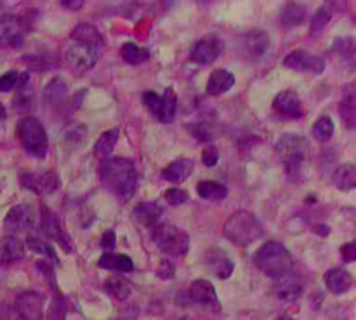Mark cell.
Segmentation results:
<instances>
[{
  "mask_svg": "<svg viewBox=\"0 0 356 320\" xmlns=\"http://www.w3.org/2000/svg\"><path fill=\"white\" fill-rule=\"evenodd\" d=\"M99 181L120 202H129L138 190L139 174L134 160L125 157H108L97 167Z\"/></svg>",
  "mask_w": 356,
  "mask_h": 320,
  "instance_id": "1",
  "label": "cell"
},
{
  "mask_svg": "<svg viewBox=\"0 0 356 320\" xmlns=\"http://www.w3.org/2000/svg\"><path fill=\"white\" fill-rule=\"evenodd\" d=\"M277 153L291 181H302L309 163V143L305 136L285 132L277 143Z\"/></svg>",
  "mask_w": 356,
  "mask_h": 320,
  "instance_id": "2",
  "label": "cell"
},
{
  "mask_svg": "<svg viewBox=\"0 0 356 320\" xmlns=\"http://www.w3.org/2000/svg\"><path fill=\"white\" fill-rule=\"evenodd\" d=\"M254 264L266 277L282 278L291 273L294 268V259L287 247L280 242H266L254 253Z\"/></svg>",
  "mask_w": 356,
  "mask_h": 320,
  "instance_id": "3",
  "label": "cell"
},
{
  "mask_svg": "<svg viewBox=\"0 0 356 320\" xmlns=\"http://www.w3.org/2000/svg\"><path fill=\"white\" fill-rule=\"evenodd\" d=\"M264 230L259 219L249 211H236L222 225V235L235 246H249L263 237Z\"/></svg>",
  "mask_w": 356,
  "mask_h": 320,
  "instance_id": "4",
  "label": "cell"
},
{
  "mask_svg": "<svg viewBox=\"0 0 356 320\" xmlns=\"http://www.w3.org/2000/svg\"><path fill=\"white\" fill-rule=\"evenodd\" d=\"M17 139L26 153H30L35 159H44L49 150L47 132L38 118L35 117H23L17 122L16 127Z\"/></svg>",
  "mask_w": 356,
  "mask_h": 320,
  "instance_id": "5",
  "label": "cell"
},
{
  "mask_svg": "<svg viewBox=\"0 0 356 320\" xmlns=\"http://www.w3.org/2000/svg\"><path fill=\"white\" fill-rule=\"evenodd\" d=\"M152 240L163 254L172 257L186 256L190 250V237L184 230L177 228V226L169 225V223H162V225L153 226L152 230Z\"/></svg>",
  "mask_w": 356,
  "mask_h": 320,
  "instance_id": "6",
  "label": "cell"
},
{
  "mask_svg": "<svg viewBox=\"0 0 356 320\" xmlns=\"http://www.w3.org/2000/svg\"><path fill=\"white\" fill-rule=\"evenodd\" d=\"M37 223V211L33 205L30 204H19L14 205L7 211L6 218H3V230L7 235H14L23 232H30Z\"/></svg>",
  "mask_w": 356,
  "mask_h": 320,
  "instance_id": "7",
  "label": "cell"
},
{
  "mask_svg": "<svg viewBox=\"0 0 356 320\" xmlns=\"http://www.w3.org/2000/svg\"><path fill=\"white\" fill-rule=\"evenodd\" d=\"M40 225L47 239L58 242L65 249V253H73V239L63 228L61 219L58 218V214L52 212L47 205H42L40 207Z\"/></svg>",
  "mask_w": 356,
  "mask_h": 320,
  "instance_id": "8",
  "label": "cell"
},
{
  "mask_svg": "<svg viewBox=\"0 0 356 320\" xmlns=\"http://www.w3.org/2000/svg\"><path fill=\"white\" fill-rule=\"evenodd\" d=\"M97 56H99V51H96V49L73 42V45L66 49L65 61L73 73L82 75V73L89 72L96 66Z\"/></svg>",
  "mask_w": 356,
  "mask_h": 320,
  "instance_id": "9",
  "label": "cell"
},
{
  "mask_svg": "<svg viewBox=\"0 0 356 320\" xmlns=\"http://www.w3.org/2000/svg\"><path fill=\"white\" fill-rule=\"evenodd\" d=\"M19 184L37 195H49L58 190L61 181H59L58 174L52 173V170H45V173L24 170V173L19 174Z\"/></svg>",
  "mask_w": 356,
  "mask_h": 320,
  "instance_id": "10",
  "label": "cell"
},
{
  "mask_svg": "<svg viewBox=\"0 0 356 320\" xmlns=\"http://www.w3.org/2000/svg\"><path fill=\"white\" fill-rule=\"evenodd\" d=\"M222 49H225V42L219 35H205L193 45L190 59L197 65H211L222 54Z\"/></svg>",
  "mask_w": 356,
  "mask_h": 320,
  "instance_id": "11",
  "label": "cell"
},
{
  "mask_svg": "<svg viewBox=\"0 0 356 320\" xmlns=\"http://www.w3.org/2000/svg\"><path fill=\"white\" fill-rule=\"evenodd\" d=\"M24 19L14 14L0 16V47H19L24 42Z\"/></svg>",
  "mask_w": 356,
  "mask_h": 320,
  "instance_id": "12",
  "label": "cell"
},
{
  "mask_svg": "<svg viewBox=\"0 0 356 320\" xmlns=\"http://www.w3.org/2000/svg\"><path fill=\"white\" fill-rule=\"evenodd\" d=\"M284 65L287 68L296 70V72H309V73H322L325 70V58L318 54L308 52L306 49H296L291 54L285 56Z\"/></svg>",
  "mask_w": 356,
  "mask_h": 320,
  "instance_id": "13",
  "label": "cell"
},
{
  "mask_svg": "<svg viewBox=\"0 0 356 320\" xmlns=\"http://www.w3.org/2000/svg\"><path fill=\"white\" fill-rule=\"evenodd\" d=\"M273 111L282 120H299L305 115L302 101L294 90H282L273 99Z\"/></svg>",
  "mask_w": 356,
  "mask_h": 320,
  "instance_id": "14",
  "label": "cell"
},
{
  "mask_svg": "<svg viewBox=\"0 0 356 320\" xmlns=\"http://www.w3.org/2000/svg\"><path fill=\"white\" fill-rule=\"evenodd\" d=\"M270 47V37L263 30L245 31L238 37V51L243 58L257 59Z\"/></svg>",
  "mask_w": 356,
  "mask_h": 320,
  "instance_id": "15",
  "label": "cell"
},
{
  "mask_svg": "<svg viewBox=\"0 0 356 320\" xmlns=\"http://www.w3.org/2000/svg\"><path fill=\"white\" fill-rule=\"evenodd\" d=\"M16 313L21 320H42V306H44V296L35 291H24L16 296Z\"/></svg>",
  "mask_w": 356,
  "mask_h": 320,
  "instance_id": "16",
  "label": "cell"
},
{
  "mask_svg": "<svg viewBox=\"0 0 356 320\" xmlns=\"http://www.w3.org/2000/svg\"><path fill=\"white\" fill-rule=\"evenodd\" d=\"M190 299L191 303L202 306V308H219L218 292H216L214 285L205 278H198L190 285Z\"/></svg>",
  "mask_w": 356,
  "mask_h": 320,
  "instance_id": "17",
  "label": "cell"
},
{
  "mask_svg": "<svg viewBox=\"0 0 356 320\" xmlns=\"http://www.w3.org/2000/svg\"><path fill=\"white\" fill-rule=\"evenodd\" d=\"M72 40L75 42V44L89 45V47L96 49V51H101V49L104 47L103 35H101V31L90 23L76 24L72 30Z\"/></svg>",
  "mask_w": 356,
  "mask_h": 320,
  "instance_id": "18",
  "label": "cell"
},
{
  "mask_svg": "<svg viewBox=\"0 0 356 320\" xmlns=\"http://www.w3.org/2000/svg\"><path fill=\"white\" fill-rule=\"evenodd\" d=\"M24 257V243L14 235L0 237V264L9 266Z\"/></svg>",
  "mask_w": 356,
  "mask_h": 320,
  "instance_id": "19",
  "label": "cell"
},
{
  "mask_svg": "<svg viewBox=\"0 0 356 320\" xmlns=\"http://www.w3.org/2000/svg\"><path fill=\"white\" fill-rule=\"evenodd\" d=\"M163 214V207L156 200H146L141 202L134 207L132 216H134L136 221L139 225L146 226V228H153V226L159 225L160 216Z\"/></svg>",
  "mask_w": 356,
  "mask_h": 320,
  "instance_id": "20",
  "label": "cell"
},
{
  "mask_svg": "<svg viewBox=\"0 0 356 320\" xmlns=\"http://www.w3.org/2000/svg\"><path fill=\"white\" fill-rule=\"evenodd\" d=\"M193 160L186 159V157H181V159L172 160L165 169H162V179L169 181L172 184H179L183 181H186L190 177V174L193 173Z\"/></svg>",
  "mask_w": 356,
  "mask_h": 320,
  "instance_id": "21",
  "label": "cell"
},
{
  "mask_svg": "<svg viewBox=\"0 0 356 320\" xmlns=\"http://www.w3.org/2000/svg\"><path fill=\"white\" fill-rule=\"evenodd\" d=\"M273 292L282 301H296L302 294V282L298 277L289 273L285 277L278 278L273 287Z\"/></svg>",
  "mask_w": 356,
  "mask_h": 320,
  "instance_id": "22",
  "label": "cell"
},
{
  "mask_svg": "<svg viewBox=\"0 0 356 320\" xmlns=\"http://www.w3.org/2000/svg\"><path fill=\"white\" fill-rule=\"evenodd\" d=\"M323 280H325L327 289L332 294H344L353 285V277H351L350 271L343 270V268H332V270H329L325 273V277H323Z\"/></svg>",
  "mask_w": 356,
  "mask_h": 320,
  "instance_id": "23",
  "label": "cell"
},
{
  "mask_svg": "<svg viewBox=\"0 0 356 320\" xmlns=\"http://www.w3.org/2000/svg\"><path fill=\"white\" fill-rule=\"evenodd\" d=\"M97 266L103 268V270L117 271V273H129V271L134 270V261L127 254L104 253L97 261Z\"/></svg>",
  "mask_w": 356,
  "mask_h": 320,
  "instance_id": "24",
  "label": "cell"
},
{
  "mask_svg": "<svg viewBox=\"0 0 356 320\" xmlns=\"http://www.w3.org/2000/svg\"><path fill=\"white\" fill-rule=\"evenodd\" d=\"M235 86V75L228 70H214L209 77V82H207V93L211 96H219V94H225L228 93L232 87Z\"/></svg>",
  "mask_w": 356,
  "mask_h": 320,
  "instance_id": "25",
  "label": "cell"
},
{
  "mask_svg": "<svg viewBox=\"0 0 356 320\" xmlns=\"http://www.w3.org/2000/svg\"><path fill=\"white\" fill-rule=\"evenodd\" d=\"M207 266L211 268V271L216 277L225 280V278L232 277L235 264L221 250H211V253H207Z\"/></svg>",
  "mask_w": 356,
  "mask_h": 320,
  "instance_id": "26",
  "label": "cell"
},
{
  "mask_svg": "<svg viewBox=\"0 0 356 320\" xmlns=\"http://www.w3.org/2000/svg\"><path fill=\"white\" fill-rule=\"evenodd\" d=\"M66 96H68V86L63 79L56 77L51 82L45 86L44 89V99L49 106H63L66 101Z\"/></svg>",
  "mask_w": 356,
  "mask_h": 320,
  "instance_id": "27",
  "label": "cell"
},
{
  "mask_svg": "<svg viewBox=\"0 0 356 320\" xmlns=\"http://www.w3.org/2000/svg\"><path fill=\"white\" fill-rule=\"evenodd\" d=\"M26 246L30 247V250H33L35 254H38V256H44L45 261H49V263L59 264L58 254H56L52 243L49 242V240L42 239L40 235H28Z\"/></svg>",
  "mask_w": 356,
  "mask_h": 320,
  "instance_id": "28",
  "label": "cell"
},
{
  "mask_svg": "<svg viewBox=\"0 0 356 320\" xmlns=\"http://www.w3.org/2000/svg\"><path fill=\"white\" fill-rule=\"evenodd\" d=\"M197 193L204 200L219 202L228 197V188L222 183H218V181H200L197 184Z\"/></svg>",
  "mask_w": 356,
  "mask_h": 320,
  "instance_id": "29",
  "label": "cell"
},
{
  "mask_svg": "<svg viewBox=\"0 0 356 320\" xmlns=\"http://www.w3.org/2000/svg\"><path fill=\"white\" fill-rule=\"evenodd\" d=\"M160 97H162V104H160V113L156 120L163 122V124H170L177 111V94L172 87H167L165 93Z\"/></svg>",
  "mask_w": 356,
  "mask_h": 320,
  "instance_id": "30",
  "label": "cell"
},
{
  "mask_svg": "<svg viewBox=\"0 0 356 320\" xmlns=\"http://www.w3.org/2000/svg\"><path fill=\"white\" fill-rule=\"evenodd\" d=\"M332 183L339 190H353L356 186V167L355 163H343L332 174Z\"/></svg>",
  "mask_w": 356,
  "mask_h": 320,
  "instance_id": "31",
  "label": "cell"
},
{
  "mask_svg": "<svg viewBox=\"0 0 356 320\" xmlns=\"http://www.w3.org/2000/svg\"><path fill=\"white\" fill-rule=\"evenodd\" d=\"M306 16V7L302 3L298 2H289L282 7L280 10V19L282 24L285 28H292V26H298L299 23H302Z\"/></svg>",
  "mask_w": 356,
  "mask_h": 320,
  "instance_id": "32",
  "label": "cell"
},
{
  "mask_svg": "<svg viewBox=\"0 0 356 320\" xmlns=\"http://www.w3.org/2000/svg\"><path fill=\"white\" fill-rule=\"evenodd\" d=\"M117 141H118V129H110V131H104L103 134L97 138L96 145H94V155H96L99 160L108 159V155L113 152Z\"/></svg>",
  "mask_w": 356,
  "mask_h": 320,
  "instance_id": "33",
  "label": "cell"
},
{
  "mask_svg": "<svg viewBox=\"0 0 356 320\" xmlns=\"http://www.w3.org/2000/svg\"><path fill=\"white\" fill-rule=\"evenodd\" d=\"M104 291L110 296H113L115 299H118V301H124V299L131 296L132 285L127 278L117 275V277H110L104 280Z\"/></svg>",
  "mask_w": 356,
  "mask_h": 320,
  "instance_id": "34",
  "label": "cell"
},
{
  "mask_svg": "<svg viewBox=\"0 0 356 320\" xmlns=\"http://www.w3.org/2000/svg\"><path fill=\"white\" fill-rule=\"evenodd\" d=\"M122 59H124L127 65H141V63L148 61L149 59V51L145 47H139L134 42H125L122 45Z\"/></svg>",
  "mask_w": 356,
  "mask_h": 320,
  "instance_id": "35",
  "label": "cell"
},
{
  "mask_svg": "<svg viewBox=\"0 0 356 320\" xmlns=\"http://www.w3.org/2000/svg\"><path fill=\"white\" fill-rule=\"evenodd\" d=\"M356 99H355V93H353V87L350 86V89L346 90V94H344L343 101H341V106H339V111H341V117H343V120L346 122L348 129H355L356 125Z\"/></svg>",
  "mask_w": 356,
  "mask_h": 320,
  "instance_id": "36",
  "label": "cell"
},
{
  "mask_svg": "<svg viewBox=\"0 0 356 320\" xmlns=\"http://www.w3.org/2000/svg\"><path fill=\"white\" fill-rule=\"evenodd\" d=\"M334 129H336V125H334L332 118H330L329 115H322V117L313 124V136H315L316 141L325 143L334 136Z\"/></svg>",
  "mask_w": 356,
  "mask_h": 320,
  "instance_id": "37",
  "label": "cell"
},
{
  "mask_svg": "<svg viewBox=\"0 0 356 320\" xmlns=\"http://www.w3.org/2000/svg\"><path fill=\"white\" fill-rule=\"evenodd\" d=\"M330 16H332V13H330V6H327V3L316 10L312 21V37H316L329 24Z\"/></svg>",
  "mask_w": 356,
  "mask_h": 320,
  "instance_id": "38",
  "label": "cell"
},
{
  "mask_svg": "<svg viewBox=\"0 0 356 320\" xmlns=\"http://www.w3.org/2000/svg\"><path fill=\"white\" fill-rule=\"evenodd\" d=\"M23 59L26 61L28 68L35 70V72H45V70L54 68V65H52V59L49 58V56L30 54V56H24Z\"/></svg>",
  "mask_w": 356,
  "mask_h": 320,
  "instance_id": "39",
  "label": "cell"
},
{
  "mask_svg": "<svg viewBox=\"0 0 356 320\" xmlns=\"http://www.w3.org/2000/svg\"><path fill=\"white\" fill-rule=\"evenodd\" d=\"M143 103H145V106L148 108L149 113H152L153 117L159 118L160 104H162V97H160V94L153 93V90H145V93H143Z\"/></svg>",
  "mask_w": 356,
  "mask_h": 320,
  "instance_id": "40",
  "label": "cell"
},
{
  "mask_svg": "<svg viewBox=\"0 0 356 320\" xmlns=\"http://www.w3.org/2000/svg\"><path fill=\"white\" fill-rule=\"evenodd\" d=\"M66 319V298L61 294L56 296L54 301L49 308V320H65Z\"/></svg>",
  "mask_w": 356,
  "mask_h": 320,
  "instance_id": "41",
  "label": "cell"
},
{
  "mask_svg": "<svg viewBox=\"0 0 356 320\" xmlns=\"http://www.w3.org/2000/svg\"><path fill=\"white\" fill-rule=\"evenodd\" d=\"M191 131V134L195 136V138L198 139V141H211L212 138H214V132H212V129L209 127L205 122H198V124H193L188 127Z\"/></svg>",
  "mask_w": 356,
  "mask_h": 320,
  "instance_id": "42",
  "label": "cell"
},
{
  "mask_svg": "<svg viewBox=\"0 0 356 320\" xmlns=\"http://www.w3.org/2000/svg\"><path fill=\"white\" fill-rule=\"evenodd\" d=\"M163 198H165V202H169L170 205H183L184 202H188L190 195L184 190H181V188H169V190L165 191V195H163Z\"/></svg>",
  "mask_w": 356,
  "mask_h": 320,
  "instance_id": "43",
  "label": "cell"
},
{
  "mask_svg": "<svg viewBox=\"0 0 356 320\" xmlns=\"http://www.w3.org/2000/svg\"><path fill=\"white\" fill-rule=\"evenodd\" d=\"M17 77H19V73L14 72V70L3 73L0 77V93H9V90H13L17 86Z\"/></svg>",
  "mask_w": 356,
  "mask_h": 320,
  "instance_id": "44",
  "label": "cell"
},
{
  "mask_svg": "<svg viewBox=\"0 0 356 320\" xmlns=\"http://www.w3.org/2000/svg\"><path fill=\"white\" fill-rule=\"evenodd\" d=\"M202 162H204V166H207V167L218 166L219 152H218V148H216L214 145L205 146L204 152H202Z\"/></svg>",
  "mask_w": 356,
  "mask_h": 320,
  "instance_id": "45",
  "label": "cell"
},
{
  "mask_svg": "<svg viewBox=\"0 0 356 320\" xmlns=\"http://www.w3.org/2000/svg\"><path fill=\"white\" fill-rule=\"evenodd\" d=\"M115 243H117V237H115V232H113V230H106V233H104L103 239H101V247H103L106 253H110V250L115 249Z\"/></svg>",
  "mask_w": 356,
  "mask_h": 320,
  "instance_id": "46",
  "label": "cell"
},
{
  "mask_svg": "<svg viewBox=\"0 0 356 320\" xmlns=\"http://www.w3.org/2000/svg\"><path fill=\"white\" fill-rule=\"evenodd\" d=\"M174 271H176V268H174V264L170 263V261L163 259L162 263H160L159 270H156V275L162 278H172L174 277Z\"/></svg>",
  "mask_w": 356,
  "mask_h": 320,
  "instance_id": "47",
  "label": "cell"
},
{
  "mask_svg": "<svg viewBox=\"0 0 356 320\" xmlns=\"http://www.w3.org/2000/svg\"><path fill=\"white\" fill-rule=\"evenodd\" d=\"M341 254H343L344 261H348V263H353V261L356 259V243L355 242L344 243V246L341 247Z\"/></svg>",
  "mask_w": 356,
  "mask_h": 320,
  "instance_id": "48",
  "label": "cell"
},
{
  "mask_svg": "<svg viewBox=\"0 0 356 320\" xmlns=\"http://www.w3.org/2000/svg\"><path fill=\"white\" fill-rule=\"evenodd\" d=\"M61 6L66 7V9L79 10V9H82L83 2H82V0H75V2H70V0H65V2H61Z\"/></svg>",
  "mask_w": 356,
  "mask_h": 320,
  "instance_id": "49",
  "label": "cell"
},
{
  "mask_svg": "<svg viewBox=\"0 0 356 320\" xmlns=\"http://www.w3.org/2000/svg\"><path fill=\"white\" fill-rule=\"evenodd\" d=\"M3 118H6V108H3V104L0 103V122H2Z\"/></svg>",
  "mask_w": 356,
  "mask_h": 320,
  "instance_id": "50",
  "label": "cell"
},
{
  "mask_svg": "<svg viewBox=\"0 0 356 320\" xmlns=\"http://www.w3.org/2000/svg\"><path fill=\"white\" fill-rule=\"evenodd\" d=\"M277 320H292L291 317H282V319H277Z\"/></svg>",
  "mask_w": 356,
  "mask_h": 320,
  "instance_id": "51",
  "label": "cell"
},
{
  "mask_svg": "<svg viewBox=\"0 0 356 320\" xmlns=\"http://www.w3.org/2000/svg\"><path fill=\"white\" fill-rule=\"evenodd\" d=\"M183 320H191V319H183Z\"/></svg>",
  "mask_w": 356,
  "mask_h": 320,
  "instance_id": "52",
  "label": "cell"
}]
</instances>
